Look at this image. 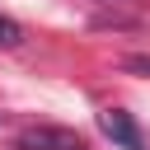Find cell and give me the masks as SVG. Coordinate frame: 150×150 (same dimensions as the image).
Masks as SVG:
<instances>
[{"mask_svg":"<svg viewBox=\"0 0 150 150\" xmlns=\"http://www.w3.org/2000/svg\"><path fill=\"white\" fill-rule=\"evenodd\" d=\"M14 150H89V141L80 131H66V127H28L14 136Z\"/></svg>","mask_w":150,"mask_h":150,"instance_id":"6da1fadb","label":"cell"},{"mask_svg":"<svg viewBox=\"0 0 150 150\" xmlns=\"http://www.w3.org/2000/svg\"><path fill=\"white\" fill-rule=\"evenodd\" d=\"M98 127H103V136H108L112 145H122V150H150L145 136H141V127H136V117H131L127 108H103V112H98Z\"/></svg>","mask_w":150,"mask_h":150,"instance_id":"7a4b0ae2","label":"cell"},{"mask_svg":"<svg viewBox=\"0 0 150 150\" xmlns=\"http://www.w3.org/2000/svg\"><path fill=\"white\" fill-rule=\"evenodd\" d=\"M19 42H23V28H19V19L0 14V47H19Z\"/></svg>","mask_w":150,"mask_h":150,"instance_id":"3957f363","label":"cell"},{"mask_svg":"<svg viewBox=\"0 0 150 150\" xmlns=\"http://www.w3.org/2000/svg\"><path fill=\"white\" fill-rule=\"evenodd\" d=\"M122 66H127L131 75H150V56H127Z\"/></svg>","mask_w":150,"mask_h":150,"instance_id":"277c9868","label":"cell"}]
</instances>
